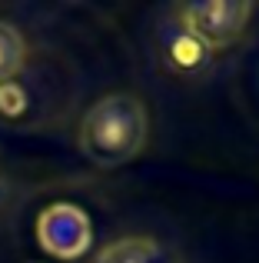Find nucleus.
Listing matches in <instances>:
<instances>
[{
    "instance_id": "nucleus-6",
    "label": "nucleus",
    "mask_w": 259,
    "mask_h": 263,
    "mask_svg": "<svg viewBox=\"0 0 259 263\" xmlns=\"http://www.w3.org/2000/svg\"><path fill=\"white\" fill-rule=\"evenodd\" d=\"M4 200H7V183L0 180V210H4Z\"/></svg>"
},
{
    "instance_id": "nucleus-3",
    "label": "nucleus",
    "mask_w": 259,
    "mask_h": 263,
    "mask_svg": "<svg viewBox=\"0 0 259 263\" xmlns=\"http://www.w3.org/2000/svg\"><path fill=\"white\" fill-rule=\"evenodd\" d=\"M37 240L50 257L77 260L93 240V223L77 203H50L37 217Z\"/></svg>"
},
{
    "instance_id": "nucleus-4",
    "label": "nucleus",
    "mask_w": 259,
    "mask_h": 263,
    "mask_svg": "<svg viewBox=\"0 0 259 263\" xmlns=\"http://www.w3.org/2000/svg\"><path fill=\"white\" fill-rule=\"evenodd\" d=\"M156 50H160L163 64L176 73V77H203L213 67V50L203 47L183 24L173 17L156 30Z\"/></svg>"
},
{
    "instance_id": "nucleus-5",
    "label": "nucleus",
    "mask_w": 259,
    "mask_h": 263,
    "mask_svg": "<svg viewBox=\"0 0 259 263\" xmlns=\"http://www.w3.org/2000/svg\"><path fill=\"white\" fill-rule=\"evenodd\" d=\"M27 60V40L10 20H0V87L20 73Z\"/></svg>"
},
{
    "instance_id": "nucleus-2",
    "label": "nucleus",
    "mask_w": 259,
    "mask_h": 263,
    "mask_svg": "<svg viewBox=\"0 0 259 263\" xmlns=\"http://www.w3.org/2000/svg\"><path fill=\"white\" fill-rule=\"evenodd\" d=\"M253 17V4L246 0H200V4L173 7V20L183 24L203 47L223 50L243 37Z\"/></svg>"
},
{
    "instance_id": "nucleus-1",
    "label": "nucleus",
    "mask_w": 259,
    "mask_h": 263,
    "mask_svg": "<svg viewBox=\"0 0 259 263\" xmlns=\"http://www.w3.org/2000/svg\"><path fill=\"white\" fill-rule=\"evenodd\" d=\"M149 137V114L146 103L136 93H106L83 114L77 130V143L93 167H123L130 163Z\"/></svg>"
},
{
    "instance_id": "nucleus-7",
    "label": "nucleus",
    "mask_w": 259,
    "mask_h": 263,
    "mask_svg": "<svg viewBox=\"0 0 259 263\" xmlns=\"http://www.w3.org/2000/svg\"><path fill=\"white\" fill-rule=\"evenodd\" d=\"M93 263H110V260H106V257H103V253H100V257H97V260H93Z\"/></svg>"
}]
</instances>
